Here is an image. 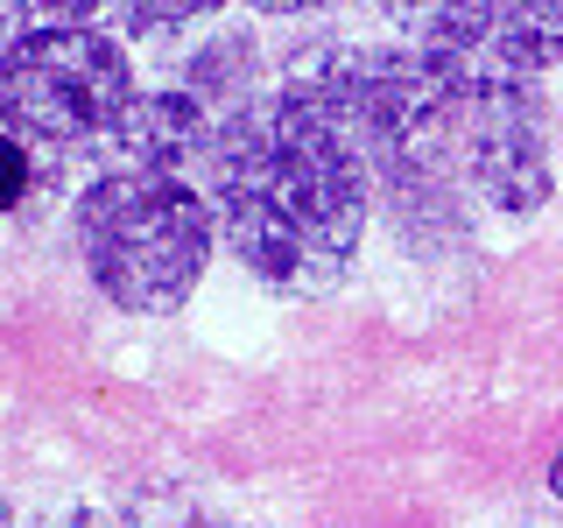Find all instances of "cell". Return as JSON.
<instances>
[{
    "label": "cell",
    "instance_id": "obj_1",
    "mask_svg": "<svg viewBox=\"0 0 563 528\" xmlns=\"http://www.w3.org/2000/svg\"><path fill=\"white\" fill-rule=\"evenodd\" d=\"M205 205L275 296H331L360 261L374 176L331 120L289 92H254L211 141Z\"/></svg>",
    "mask_w": 563,
    "mask_h": 528
},
{
    "label": "cell",
    "instance_id": "obj_2",
    "mask_svg": "<svg viewBox=\"0 0 563 528\" xmlns=\"http://www.w3.org/2000/svg\"><path fill=\"white\" fill-rule=\"evenodd\" d=\"M296 106L331 120L366 176H380L387 198H437L451 184V113L457 85H444L409 43H310L282 64V85Z\"/></svg>",
    "mask_w": 563,
    "mask_h": 528
},
{
    "label": "cell",
    "instance_id": "obj_3",
    "mask_svg": "<svg viewBox=\"0 0 563 528\" xmlns=\"http://www.w3.org/2000/svg\"><path fill=\"white\" fill-rule=\"evenodd\" d=\"M205 190L190 176H92L78 198V254L92 268L99 296L134 317L184 310V296L205 282L211 261Z\"/></svg>",
    "mask_w": 563,
    "mask_h": 528
},
{
    "label": "cell",
    "instance_id": "obj_4",
    "mask_svg": "<svg viewBox=\"0 0 563 528\" xmlns=\"http://www.w3.org/2000/svg\"><path fill=\"white\" fill-rule=\"evenodd\" d=\"M134 92L141 85H134L128 50L85 22L35 29L0 57V128L22 148L92 163V148L113 134V120L134 106Z\"/></svg>",
    "mask_w": 563,
    "mask_h": 528
},
{
    "label": "cell",
    "instance_id": "obj_5",
    "mask_svg": "<svg viewBox=\"0 0 563 528\" xmlns=\"http://www.w3.org/2000/svg\"><path fill=\"white\" fill-rule=\"evenodd\" d=\"M409 50L457 92H507L563 57V0H472L422 8Z\"/></svg>",
    "mask_w": 563,
    "mask_h": 528
},
{
    "label": "cell",
    "instance_id": "obj_6",
    "mask_svg": "<svg viewBox=\"0 0 563 528\" xmlns=\"http://www.w3.org/2000/svg\"><path fill=\"white\" fill-rule=\"evenodd\" d=\"M451 184L479 190L493 211H542L550 205V113L528 85L507 92H457L451 113Z\"/></svg>",
    "mask_w": 563,
    "mask_h": 528
},
{
    "label": "cell",
    "instance_id": "obj_7",
    "mask_svg": "<svg viewBox=\"0 0 563 528\" xmlns=\"http://www.w3.org/2000/svg\"><path fill=\"white\" fill-rule=\"evenodd\" d=\"M219 128L225 120L205 99H190L184 85H155V92H134L113 134L92 148V163L99 176H184L190 163H211Z\"/></svg>",
    "mask_w": 563,
    "mask_h": 528
},
{
    "label": "cell",
    "instance_id": "obj_8",
    "mask_svg": "<svg viewBox=\"0 0 563 528\" xmlns=\"http://www.w3.org/2000/svg\"><path fill=\"white\" fill-rule=\"evenodd\" d=\"M176 85H184L190 99H205L219 120H233L240 106L254 99V43H246L240 29H225L219 43H205L198 57H190V70Z\"/></svg>",
    "mask_w": 563,
    "mask_h": 528
},
{
    "label": "cell",
    "instance_id": "obj_9",
    "mask_svg": "<svg viewBox=\"0 0 563 528\" xmlns=\"http://www.w3.org/2000/svg\"><path fill=\"white\" fill-rule=\"evenodd\" d=\"M134 528H240V521H219L205 515L198 501H176V493H148V501H134Z\"/></svg>",
    "mask_w": 563,
    "mask_h": 528
},
{
    "label": "cell",
    "instance_id": "obj_10",
    "mask_svg": "<svg viewBox=\"0 0 563 528\" xmlns=\"http://www.w3.org/2000/svg\"><path fill=\"white\" fill-rule=\"evenodd\" d=\"M92 8H29V0H0V57H8L22 35L35 29H57V22H85Z\"/></svg>",
    "mask_w": 563,
    "mask_h": 528
},
{
    "label": "cell",
    "instance_id": "obj_11",
    "mask_svg": "<svg viewBox=\"0 0 563 528\" xmlns=\"http://www.w3.org/2000/svg\"><path fill=\"white\" fill-rule=\"evenodd\" d=\"M198 14H211L205 0H163V8H120V29L128 35H163V29H184V22H198Z\"/></svg>",
    "mask_w": 563,
    "mask_h": 528
},
{
    "label": "cell",
    "instance_id": "obj_12",
    "mask_svg": "<svg viewBox=\"0 0 563 528\" xmlns=\"http://www.w3.org/2000/svg\"><path fill=\"white\" fill-rule=\"evenodd\" d=\"M29 184H35V169H29V148L14 141L8 128H0V211H14L29 198Z\"/></svg>",
    "mask_w": 563,
    "mask_h": 528
},
{
    "label": "cell",
    "instance_id": "obj_13",
    "mask_svg": "<svg viewBox=\"0 0 563 528\" xmlns=\"http://www.w3.org/2000/svg\"><path fill=\"white\" fill-rule=\"evenodd\" d=\"M49 528H134L128 515H106V507H70V515H57Z\"/></svg>",
    "mask_w": 563,
    "mask_h": 528
},
{
    "label": "cell",
    "instance_id": "obj_14",
    "mask_svg": "<svg viewBox=\"0 0 563 528\" xmlns=\"http://www.w3.org/2000/svg\"><path fill=\"white\" fill-rule=\"evenodd\" d=\"M550 493L563 501V451H556V465H550Z\"/></svg>",
    "mask_w": 563,
    "mask_h": 528
},
{
    "label": "cell",
    "instance_id": "obj_15",
    "mask_svg": "<svg viewBox=\"0 0 563 528\" xmlns=\"http://www.w3.org/2000/svg\"><path fill=\"white\" fill-rule=\"evenodd\" d=\"M0 528H14V507L8 501H0Z\"/></svg>",
    "mask_w": 563,
    "mask_h": 528
}]
</instances>
